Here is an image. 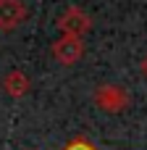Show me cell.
Masks as SVG:
<instances>
[{
    "label": "cell",
    "mask_w": 147,
    "mask_h": 150,
    "mask_svg": "<svg viewBox=\"0 0 147 150\" xmlns=\"http://www.w3.org/2000/svg\"><path fill=\"white\" fill-rule=\"evenodd\" d=\"M26 18V5L21 0H0V29H16Z\"/></svg>",
    "instance_id": "4"
},
{
    "label": "cell",
    "mask_w": 147,
    "mask_h": 150,
    "mask_svg": "<svg viewBox=\"0 0 147 150\" xmlns=\"http://www.w3.org/2000/svg\"><path fill=\"white\" fill-rule=\"evenodd\" d=\"M63 150H95V148H92L87 140H82V137H79V140H71V142H68Z\"/></svg>",
    "instance_id": "6"
},
{
    "label": "cell",
    "mask_w": 147,
    "mask_h": 150,
    "mask_svg": "<svg viewBox=\"0 0 147 150\" xmlns=\"http://www.w3.org/2000/svg\"><path fill=\"white\" fill-rule=\"evenodd\" d=\"M92 26V18L82 11V8H68L63 11V16H58V29L63 32V37H84Z\"/></svg>",
    "instance_id": "2"
},
{
    "label": "cell",
    "mask_w": 147,
    "mask_h": 150,
    "mask_svg": "<svg viewBox=\"0 0 147 150\" xmlns=\"http://www.w3.org/2000/svg\"><path fill=\"white\" fill-rule=\"evenodd\" d=\"M84 55V42L79 37H58L53 42V58L63 66H74Z\"/></svg>",
    "instance_id": "3"
},
{
    "label": "cell",
    "mask_w": 147,
    "mask_h": 150,
    "mask_svg": "<svg viewBox=\"0 0 147 150\" xmlns=\"http://www.w3.org/2000/svg\"><path fill=\"white\" fill-rule=\"evenodd\" d=\"M3 90H5L11 98H24V95L29 92V76H26L24 71L13 69V71H8V74L3 76Z\"/></svg>",
    "instance_id": "5"
},
{
    "label": "cell",
    "mask_w": 147,
    "mask_h": 150,
    "mask_svg": "<svg viewBox=\"0 0 147 150\" xmlns=\"http://www.w3.org/2000/svg\"><path fill=\"white\" fill-rule=\"evenodd\" d=\"M139 71H142V74H145V76H147V55H145V58H142V63H139Z\"/></svg>",
    "instance_id": "7"
},
{
    "label": "cell",
    "mask_w": 147,
    "mask_h": 150,
    "mask_svg": "<svg viewBox=\"0 0 147 150\" xmlns=\"http://www.w3.org/2000/svg\"><path fill=\"white\" fill-rule=\"evenodd\" d=\"M129 103V92L118 84H100L95 90V105L105 113H118Z\"/></svg>",
    "instance_id": "1"
}]
</instances>
